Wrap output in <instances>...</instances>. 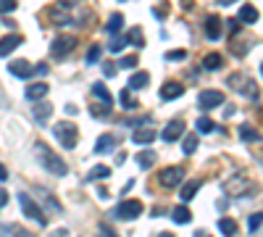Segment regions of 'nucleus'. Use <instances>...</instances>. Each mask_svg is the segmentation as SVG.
<instances>
[{
    "instance_id": "1",
    "label": "nucleus",
    "mask_w": 263,
    "mask_h": 237,
    "mask_svg": "<svg viewBox=\"0 0 263 237\" xmlns=\"http://www.w3.org/2000/svg\"><path fill=\"white\" fill-rule=\"evenodd\" d=\"M37 158H40V164L45 166V171H50V174H56V177H64V174L68 171L66 169V164H64V158L58 156V153H53L48 145H42V142H37Z\"/></svg>"
},
{
    "instance_id": "2",
    "label": "nucleus",
    "mask_w": 263,
    "mask_h": 237,
    "mask_svg": "<svg viewBox=\"0 0 263 237\" xmlns=\"http://www.w3.org/2000/svg\"><path fill=\"white\" fill-rule=\"evenodd\" d=\"M53 135H56V140L64 145L66 150L76 148V142H79V129H76L71 121H58V124L53 127Z\"/></svg>"
},
{
    "instance_id": "3",
    "label": "nucleus",
    "mask_w": 263,
    "mask_h": 237,
    "mask_svg": "<svg viewBox=\"0 0 263 237\" xmlns=\"http://www.w3.org/2000/svg\"><path fill=\"white\" fill-rule=\"evenodd\" d=\"M253 190H255V182H250L245 174H237V177H231V179L224 182V193H227V195H234V198L250 195Z\"/></svg>"
},
{
    "instance_id": "4",
    "label": "nucleus",
    "mask_w": 263,
    "mask_h": 237,
    "mask_svg": "<svg viewBox=\"0 0 263 237\" xmlns=\"http://www.w3.org/2000/svg\"><path fill=\"white\" fill-rule=\"evenodd\" d=\"M19 205H21V211H24L29 219H34L40 227H48V219L42 216L45 211H42L40 205H37V203H34V201H32V198H29L27 193H19Z\"/></svg>"
},
{
    "instance_id": "5",
    "label": "nucleus",
    "mask_w": 263,
    "mask_h": 237,
    "mask_svg": "<svg viewBox=\"0 0 263 237\" xmlns=\"http://www.w3.org/2000/svg\"><path fill=\"white\" fill-rule=\"evenodd\" d=\"M74 48H76V37H71V34H61V37H56V40H53V45H50V56L56 58V61H61V58H66Z\"/></svg>"
},
{
    "instance_id": "6",
    "label": "nucleus",
    "mask_w": 263,
    "mask_h": 237,
    "mask_svg": "<svg viewBox=\"0 0 263 237\" xmlns=\"http://www.w3.org/2000/svg\"><path fill=\"white\" fill-rule=\"evenodd\" d=\"M229 87H234L237 93H242L247 98H258V90H255V82L245 74H231L229 76Z\"/></svg>"
},
{
    "instance_id": "7",
    "label": "nucleus",
    "mask_w": 263,
    "mask_h": 237,
    "mask_svg": "<svg viewBox=\"0 0 263 237\" xmlns=\"http://www.w3.org/2000/svg\"><path fill=\"white\" fill-rule=\"evenodd\" d=\"M140 213H142V203L140 201H124L119 208L113 211V216L121 219V221H134Z\"/></svg>"
},
{
    "instance_id": "8",
    "label": "nucleus",
    "mask_w": 263,
    "mask_h": 237,
    "mask_svg": "<svg viewBox=\"0 0 263 237\" xmlns=\"http://www.w3.org/2000/svg\"><path fill=\"white\" fill-rule=\"evenodd\" d=\"M221 103H224V93H219V90H205V93L197 95V108H200V111L219 108Z\"/></svg>"
},
{
    "instance_id": "9",
    "label": "nucleus",
    "mask_w": 263,
    "mask_h": 237,
    "mask_svg": "<svg viewBox=\"0 0 263 237\" xmlns=\"http://www.w3.org/2000/svg\"><path fill=\"white\" fill-rule=\"evenodd\" d=\"M182 179H184V169H182V166H168V169H164L158 174L161 187H176Z\"/></svg>"
},
{
    "instance_id": "10",
    "label": "nucleus",
    "mask_w": 263,
    "mask_h": 237,
    "mask_svg": "<svg viewBox=\"0 0 263 237\" xmlns=\"http://www.w3.org/2000/svg\"><path fill=\"white\" fill-rule=\"evenodd\" d=\"M182 132H184V121L174 119V121H168V124H166V129L161 132V137H164L166 142H174V140H179V137H182Z\"/></svg>"
},
{
    "instance_id": "11",
    "label": "nucleus",
    "mask_w": 263,
    "mask_h": 237,
    "mask_svg": "<svg viewBox=\"0 0 263 237\" xmlns=\"http://www.w3.org/2000/svg\"><path fill=\"white\" fill-rule=\"evenodd\" d=\"M119 145V137L116 135H100L95 142V153L98 156H105V153H113V148Z\"/></svg>"
},
{
    "instance_id": "12",
    "label": "nucleus",
    "mask_w": 263,
    "mask_h": 237,
    "mask_svg": "<svg viewBox=\"0 0 263 237\" xmlns=\"http://www.w3.org/2000/svg\"><path fill=\"white\" fill-rule=\"evenodd\" d=\"M8 71L13 76H19V79H29V76L34 74V66H29L27 61H11L8 64Z\"/></svg>"
},
{
    "instance_id": "13",
    "label": "nucleus",
    "mask_w": 263,
    "mask_h": 237,
    "mask_svg": "<svg viewBox=\"0 0 263 237\" xmlns=\"http://www.w3.org/2000/svg\"><path fill=\"white\" fill-rule=\"evenodd\" d=\"M32 113H34V119L40 121V124H48L50 116H53V105H50V103H45V101H34Z\"/></svg>"
},
{
    "instance_id": "14",
    "label": "nucleus",
    "mask_w": 263,
    "mask_h": 237,
    "mask_svg": "<svg viewBox=\"0 0 263 237\" xmlns=\"http://www.w3.org/2000/svg\"><path fill=\"white\" fill-rule=\"evenodd\" d=\"M19 45H21V34L11 32L8 37H3V40H0V56H11V53L19 48Z\"/></svg>"
},
{
    "instance_id": "15",
    "label": "nucleus",
    "mask_w": 263,
    "mask_h": 237,
    "mask_svg": "<svg viewBox=\"0 0 263 237\" xmlns=\"http://www.w3.org/2000/svg\"><path fill=\"white\" fill-rule=\"evenodd\" d=\"M48 85H45V82H34V85H29L27 90H24V98L27 101H42L45 95H48Z\"/></svg>"
},
{
    "instance_id": "16",
    "label": "nucleus",
    "mask_w": 263,
    "mask_h": 237,
    "mask_svg": "<svg viewBox=\"0 0 263 237\" xmlns=\"http://www.w3.org/2000/svg\"><path fill=\"white\" fill-rule=\"evenodd\" d=\"M184 95V87L179 85V82H166L164 87H161V98L164 101H176V98Z\"/></svg>"
},
{
    "instance_id": "17",
    "label": "nucleus",
    "mask_w": 263,
    "mask_h": 237,
    "mask_svg": "<svg viewBox=\"0 0 263 237\" xmlns=\"http://www.w3.org/2000/svg\"><path fill=\"white\" fill-rule=\"evenodd\" d=\"M205 37L208 40H219L221 37V19L219 16H208L205 19Z\"/></svg>"
},
{
    "instance_id": "18",
    "label": "nucleus",
    "mask_w": 263,
    "mask_h": 237,
    "mask_svg": "<svg viewBox=\"0 0 263 237\" xmlns=\"http://www.w3.org/2000/svg\"><path fill=\"white\" fill-rule=\"evenodd\" d=\"M92 95H95L103 105H108V108L113 105V98H111V93H108V87L103 85V82H95V85H92Z\"/></svg>"
},
{
    "instance_id": "19",
    "label": "nucleus",
    "mask_w": 263,
    "mask_h": 237,
    "mask_svg": "<svg viewBox=\"0 0 263 237\" xmlns=\"http://www.w3.org/2000/svg\"><path fill=\"white\" fill-rule=\"evenodd\" d=\"M156 137H158V135L153 132V129H148V124H142V129H137V132L132 135V140H134L137 145H150Z\"/></svg>"
},
{
    "instance_id": "20",
    "label": "nucleus",
    "mask_w": 263,
    "mask_h": 237,
    "mask_svg": "<svg viewBox=\"0 0 263 237\" xmlns=\"http://www.w3.org/2000/svg\"><path fill=\"white\" fill-rule=\"evenodd\" d=\"M200 185H203V182H200V179H190V182H184V185H182V193H179V198H182L184 203H187V201H192V198H195V193L200 190Z\"/></svg>"
},
{
    "instance_id": "21",
    "label": "nucleus",
    "mask_w": 263,
    "mask_h": 237,
    "mask_svg": "<svg viewBox=\"0 0 263 237\" xmlns=\"http://www.w3.org/2000/svg\"><path fill=\"white\" fill-rule=\"evenodd\" d=\"M148 82H150V74L148 71H137V74H132L129 76V90H142V87H148Z\"/></svg>"
},
{
    "instance_id": "22",
    "label": "nucleus",
    "mask_w": 263,
    "mask_h": 237,
    "mask_svg": "<svg viewBox=\"0 0 263 237\" xmlns=\"http://www.w3.org/2000/svg\"><path fill=\"white\" fill-rule=\"evenodd\" d=\"M221 66H224V56H219V53H211V56L203 58V68H205V71H219Z\"/></svg>"
},
{
    "instance_id": "23",
    "label": "nucleus",
    "mask_w": 263,
    "mask_h": 237,
    "mask_svg": "<svg viewBox=\"0 0 263 237\" xmlns=\"http://www.w3.org/2000/svg\"><path fill=\"white\" fill-rule=\"evenodd\" d=\"M237 19L242 21V24H255V21H258V8H253V5H242Z\"/></svg>"
},
{
    "instance_id": "24",
    "label": "nucleus",
    "mask_w": 263,
    "mask_h": 237,
    "mask_svg": "<svg viewBox=\"0 0 263 237\" xmlns=\"http://www.w3.org/2000/svg\"><path fill=\"white\" fill-rule=\"evenodd\" d=\"M121 27H124V16L121 13H111V19H108V24H105V32L108 34H119Z\"/></svg>"
},
{
    "instance_id": "25",
    "label": "nucleus",
    "mask_w": 263,
    "mask_h": 237,
    "mask_svg": "<svg viewBox=\"0 0 263 237\" xmlns=\"http://www.w3.org/2000/svg\"><path fill=\"white\" fill-rule=\"evenodd\" d=\"M124 37H127V42H132V45H134V48H145V40H142V29H140V27H132V29H129V32L124 34Z\"/></svg>"
},
{
    "instance_id": "26",
    "label": "nucleus",
    "mask_w": 263,
    "mask_h": 237,
    "mask_svg": "<svg viewBox=\"0 0 263 237\" xmlns=\"http://www.w3.org/2000/svg\"><path fill=\"white\" fill-rule=\"evenodd\" d=\"M195 129L200 135H211L213 129H216V121L213 119H208V116H200L197 121H195Z\"/></svg>"
},
{
    "instance_id": "27",
    "label": "nucleus",
    "mask_w": 263,
    "mask_h": 237,
    "mask_svg": "<svg viewBox=\"0 0 263 237\" xmlns=\"http://www.w3.org/2000/svg\"><path fill=\"white\" fill-rule=\"evenodd\" d=\"M171 219L176 221V224H187V221L192 219V213L187 211V205H176V208L171 211Z\"/></svg>"
},
{
    "instance_id": "28",
    "label": "nucleus",
    "mask_w": 263,
    "mask_h": 237,
    "mask_svg": "<svg viewBox=\"0 0 263 237\" xmlns=\"http://www.w3.org/2000/svg\"><path fill=\"white\" fill-rule=\"evenodd\" d=\"M121 105H124L127 111H134L137 105H140V103L134 101V95H132V90H129V87H124V90H121Z\"/></svg>"
},
{
    "instance_id": "29",
    "label": "nucleus",
    "mask_w": 263,
    "mask_h": 237,
    "mask_svg": "<svg viewBox=\"0 0 263 237\" xmlns=\"http://www.w3.org/2000/svg\"><path fill=\"white\" fill-rule=\"evenodd\" d=\"M239 137H242L245 142H258V140H261V135L255 132L250 124H242V127H239Z\"/></svg>"
},
{
    "instance_id": "30",
    "label": "nucleus",
    "mask_w": 263,
    "mask_h": 237,
    "mask_svg": "<svg viewBox=\"0 0 263 237\" xmlns=\"http://www.w3.org/2000/svg\"><path fill=\"white\" fill-rule=\"evenodd\" d=\"M111 177V169H108V166H95V169H92L90 174H87V182H95V179H108Z\"/></svg>"
},
{
    "instance_id": "31",
    "label": "nucleus",
    "mask_w": 263,
    "mask_h": 237,
    "mask_svg": "<svg viewBox=\"0 0 263 237\" xmlns=\"http://www.w3.org/2000/svg\"><path fill=\"white\" fill-rule=\"evenodd\" d=\"M137 164H140L142 169H150V166L156 164V153H153V150H145V153H140V156H137Z\"/></svg>"
},
{
    "instance_id": "32",
    "label": "nucleus",
    "mask_w": 263,
    "mask_h": 237,
    "mask_svg": "<svg viewBox=\"0 0 263 237\" xmlns=\"http://www.w3.org/2000/svg\"><path fill=\"white\" fill-rule=\"evenodd\" d=\"M182 150H184V156H192V153L197 150V135H187V137H184Z\"/></svg>"
},
{
    "instance_id": "33",
    "label": "nucleus",
    "mask_w": 263,
    "mask_h": 237,
    "mask_svg": "<svg viewBox=\"0 0 263 237\" xmlns=\"http://www.w3.org/2000/svg\"><path fill=\"white\" fill-rule=\"evenodd\" d=\"M124 45H129V42H127V37H116V34H111L108 50H111V53H121V50H124Z\"/></svg>"
},
{
    "instance_id": "34",
    "label": "nucleus",
    "mask_w": 263,
    "mask_h": 237,
    "mask_svg": "<svg viewBox=\"0 0 263 237\" xmlns=\"http://www.w3.org/2000/svg\"><path fill=\"white\" fill-rule=\"evenodd\" d=\"M219 229L224 235H237V221L234 219H221L219 221Z\"/></svg>"
},
{
    "instance_id": "35",
    "label": "nucleus",
    "mask_w": 263,
    "mask_h": 237,
    "mask_svg": "<svg viewBox=\"0 0 263 237\" xmlns=\"http://www.w3.org/2000/svg\"><path fill=\"white\" fill-rule=\"evenodd\" d=\"M100 53H103V48H100V45H92V48L87 50V58H84V61H87V64H90V66H92V64H98Z\"/></svg>"
},
{
    "instance_id": "36",
    "label": "nucleus",
    "mask_w": 263,
    "mask_h": 237,
    "mask_svg": "<svg viewBox=\"0 0 263 237\" xmlns=\"http://www.w3.org/2000/svg\"><path fill=\"white\" fill-rule=\"evenodd\" d=\"M16 8H19L16 0H0V13H13Z\"/></svg>"
},
{
    "instance_id": "37",
    "label": "nucleus",
    "mask_w": 263,
    "mask_h": 237,
    "mask_svg": "<svg viewBox=\"0 0 263 237\" xmlns=\"http://www.w3.org/2000/svg\"><path fill=\"white\" fill-rule=\"evenodd\" d=\"M261 224H263V213H253V216L247 219V229H250V232H255Z\"/></svg>"
},
{
    "instance_id": "38",
    "label": "nucleus",
    "mask_w": 263,
    "mask_h": 237,
    "mask_svg": "<svg viewBox=\"0 0 263 237\" xmlns=\"http://www.w3.org/2000/svg\"><path fill=\"white\" fill-rule=\"evenodd\" d=\"M137 64H140V58H137V56H124V58L119 61L121 68H134Z\"/></svg>"
},
{
    "instance_id": "39",
    "label": "nucleus",
    "mask_w": 263,
    "mask_h": 237,
    "mask_svg": "<svg viewBox=\"0 0 263 237\" xmlns=\"http://www.w3.org/2000/svg\"><path fill=\"white\" fill-rule=\"evenodd\" d=\"M5 232H16V235H29V232H24V229H19L16 224H0V235H5Z\"/></svg>"
},
{
    "instance_id": "40",
    "label": "nucleus",
    "mask_w": 263,
    "mask_h": 237,
    "mask_svg": "<svg viewBox=\"0 0 263 237\" xmlns=\"http://www.w3.org/2000/svg\"><path fill=\"white\" fill-rule=\"evenodd\" d=\"M150 116H137V119H129L127 121V127H142V124H148Z\"/></svg>"
},
{
    "instance_id": "41",
    "label": "nucleus",
    "mask_w": 263,
    "mask_h": 237,
    "mask_svg": "<svg viewBox=\"0 0 263 237\" xmlns=\"http://www.w3.org/2000/svg\"><path fill=\"white\" fill-rule=\"evenodd\" d=\"M239 24H242L239 19H229V21H227V29H229L231 34H237V32H239Z\"/></svg>"
},
{
    "instance_id": "42",
    "label": "nucleus",
    "mask_w": 263,
    "mask_h": 237,
    "mask_svg": "<svg viewBox=\"0 0 263 237\" xmlns=\"http://www.w3.org/2000/svg\"><path fill=\"white\" fill-rule=\"evenodd\" d=\"M184 56H187L184 50H171V53H166L168 61H184Z\"/></svg>"
},
{
    "instance_id": "43",
    "label": "nucleus",
    "mask_w": 263,
    "mask_h": 237,
    "mask_svg": "<svg viewBox=\"0 0 263 237\" xmlns=\"http://www.w3.org/2000/svg\"><path fill=\"white\" fill-rule=\"evenodd\" d=\"M103 74L108 76V79H111V76H116V66H113V64H105V66H103Z\"/></svg>"
},
{
    "instance_id": "44",
    "label": "nucleus",
    "mask_w": 263,
    "mask_h": 237,
    "mask_svg": "<svg viewBox=\"0 0 263 237\" xmlns=\"http://www.w3.org/2000/svg\"><path fill=\"white\" fill-rule=\"evenodd\" d=\"M34 74H40V76H45V74H48V66H45V64H40V66H34Z\"/></svg>"
},
{
    "instance_id": "45",
    "label": "nucleus",
    "mask_w": 263,
    "mask_h": 237,
    "mask_svg": "<svg viewBox=\"0 0 263 237\" xmlns=\"http://www.w3.org/2000/svg\"><path fill=\"white\" fill-rule=\"evenodd\" d=\"M5 203H8V193H5V190H0V208H3Z\"/></svg>"
},
{
    "instance_id": "46",
    "label": "nucleus",
    "mask_w": 263,
    "mask_h": 237,
    "mask_svg": "<svg viewBox=\"0 0 263 237\" xmlns=\"http://www.w3.org/2000/svg\"><path fill=\"white\" fill-rule=\"evenodd\" d=\"M5 179H8V171H5V166L0 164V182H5Z\"/></svg>"
},
{
    "instance_id": "47",
    "label": "nucleus",
    "mask_w": 263,
    "mask_h": 237,
    "mask_svg": "<svg viewBox=\"0 0 263 237\" xmlns=\"http://www.w3.org/2000/svg\"><path fill=\"white\" fill-rule=\"evenodd\" d=\"M216 3H219V5H231L234 0H216Z\"/></svg>"
},
{
    "instance_id": "48",
    "label": "nucleus",
    "mask_w": 263,
    "mask_h": 237,
    "mask_svg": "<svg viewBox=\"0 0 263 237\" xmlns=\"http://www.w3.org/2000/svg\"><path fill=\"white\" fill-rule=\"evenodd\" d=\"M261 74H263V64H261Z\"/></svg>"
}]
</instances>
